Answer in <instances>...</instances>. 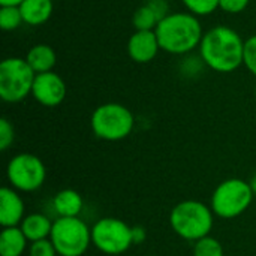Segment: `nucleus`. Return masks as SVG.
I'll return each mask as SVG.
<instances>
[{
  "mask_svg": "<svg viewBox=\"0 0 256 256\" xmlns=\"http://www.w3.org/2000/svg\"><path fill=\"white\" fill-rule=\"evenodd\" d=\"M135 126L132 111L116 102H108L98 106L90 118L93 134L104 141H122L128 138Z\"/></svg>",
  "mask_w": 256,
  "mask_h": 256,
  "instance_id": "nucleus-4",
  "label": "nucleus"
},
{
  "mask_svg": "<svg viewBox=\"0 0 256 256\" xmlns=\"http://www.w3.org/2000/svg\"><path fill=\"white\" fill-rule=\"evenodd\" d=\"M134 26L136 30H154L156 26L159 24V20L154 14V10L152 9V6L148 3L140 6L135 14H134Z\"/></svg>",
  "mask_w": 256,
  "mask_h": 256,
  "instance_id": "nucleus-18",
  "label": "nucleus"
},
{
  "mask_svg": "<svg viewBox=\"0 0 256 256\" xmlns=\"http://www.w3.org/2000/svg\"><path fill=\"white\" fill-rule=\"evenodd\" d=\"M52 208L57 218H80L84 208V200L74 189H63L52 198Z\"/></svg>",
  "mask_w": 256,
  "mask_h": 256,
  "instance_id": "nucleus-13",
  "label": "nucleus"
},
{
  "mask_svg": "<svg viewBox=\"0 0 256 256\" xmlns=\"http://www.w3.org/2000/svg\"><path fill=\"white\" fill-rule=\"evenodd\" d=\"M52 220L44 213H30L27 214L22 222L20 224L21 231L27 237L30 243L39 242V240H46L51 236L52 231Z\"/></svg>",
  "mask_w": 256,
  "mask_h": 256,
  "instance_id": "nucleus-14",
  "label": "nucleus"
},
{
  "mask_svg": "<svg viewBox=\"0 0 256 256\" xmlns=\"http://www.w3.org/2000/svg\"><path fill=\"white\" fill-rule=\"evenodd\" d=\"M255 195L249 182L242 178H228L213 192L210 207L214 216L220 219H236L242 216L252 204Z\"/></svg>",
  "mask_w": 256,
  "mask_h": 256,
  "instance_id": "nucleus-5",
  "label": "nucleus"
},
{
  "mask_svg": "<svg viewBox=\"0 0 256 256\" xmlns=\"http://www.w3.org/2000/svg\"><path fill=\"white\" fill-rule=\"evenodd\" d=\"M160 50L171 54H186L200 46L202 27L194 14L177 12L165 16L154 28Z\"/></svg>",
  "mask_w": 256,
  "mask_h": 256,
  "instance_id": "nucleus-2",
  "label": "nucleus"
},
{
  "mask_svg": "<svg viewBox=\"0 0 256 256\" xmlns=\"http://www.w3.org/2000/svg\"><path fill=\"white\" fill-rule=\"evenodd\" d=\"M148 256H154V255H148Z\"/></svg>",
  "mask_w": 256,
  "mask_h": 256,
  "instance_id": "nucleus-30",
  "label": "nucleus"
},
{
  "mask_svg": "<svg viewBox=\"0 0 256 256\" xmlns=\"http://www.w3.org/2000/svg\"><path fill=\"white\" fill-rule=\"evenodd\" d=\"M243 64L256 76V34L244 42V62Z\"/></svg>",
  "mask_w": 256,
  "mask_h": 256,
  "instance_id": "nucleus-24",
  "label": "nucleus"
},
{
  "mask_svg": "<svg viewBox=\"0 0 256 256\" xmlns=\"http://www.w3.org/2000/svg\"><path fill=\"white\" fill-rule=\"evenodd\" d=\"M22 20L28 26L46 22L52 14V0H24L20 6Z\"/></svg>",
  "mask_w": 256,
  "mask_h": 256,
  "instance_id": "nucleus-16",
  "label": "nucleus"
},
{
  "mask_svg": "<svg viewBox=\"0 0 256 256\" xmlns=\"http://www.w3.org/2000/svg\"><path fill=\"white\" fill-rule=\"evenodd\" d=\"M249 4V0H219V8L228 14H238L244 10Z\"/></svg>",
  "mask_w": 256,
  "mask_h": 256,
  "instance_id": "nucleus-25",
  "label": "nucleus"
},
{
  "mask_svg": "<svg viewBox=\"0 0 256 256\" xmlns=\"http://www.w3.org/2000/svg\"><path fill=\"white\" fill-rule=\"evenodd\" d=\"M148 4H150L152 9L154 10V14H156V16H158L159 22H160L165 16L170 15V12H168V10H170V6H168V3H166L165 0H150Z\"/></svg>",
  "mask_w": 256,
  "mask_h": 256,
  "instance_id": "nucleus-26",
  "label": "nucleus"
},
{
  "mask_svg": "<svg viewBox=\"0 0 256 256\" xmlns=\"http://www.w3.org/2000/svg\"><path fill=\"white\" fill-rule=\"evenodd\" d=\"M30 242L20 226L3 228L0 232V256H22L28 250Z\"/></svg>",
  "mask_w": 256,
  "mask_h": 256,
  "instance_id": "nucleus-15",
  "label": "nucleus"
},
{
  "mask_svg": "<svg viewBox=\"0 0 256 256\" xmlns=\"http://www.w3.org/2000/svg\"><path fill=\"white\" fill-rule=\"evenodd\" d=\"M146 240V230L142 226H134V244H140Z\"/></svg>",
  "mask_w": 256,
  "mask_h": 256,
  "instance_id": "nucleus-27",
  "label": "nucleus"
},
{
  "mask_svg": "<svg viewBox=\"0 0 256 256\" xmlns=\"http://www.w3.org/2000/svg\"><path fill=\"white\" fill-rule=\"evenodd\" d=\"M50 240L58 256H82L92 244V228L81 218H57Z\"/></svg>",
  "mask_w": 256,
  "mask_h": 256,
  "instance_id": "nucleus-6",
  "label": "nucleus"
},
{
  "mask_svg": "<svg viewBox=\"0 0 256 256\" xmlns=\"http://www.w3.org/2000/svg\"><path fill=\"white\" fill-rule=\"evenodd\" d=\"M26 204L18 190L4 186L0 190V225L2 228L20 226L26 218Z\"/></svg>",
  "mask_w": 256,
  "mask_h": 256,
  "instance_id": "nucleus-11",
  "label": "nucleus"
},
{
  "mask_svg": "<svg viewBox=\"0 0 256 256\" xmlns=\"http://www.w3.org/2000/svg\"><path fill=\"white\" fill-rule=\"evenodd\" d=\"M200 52L210 69L228 74L243 64L244 40L236 30L218 26L204 33L200 44Z\"/></svg>",
  "mask_w": 256,
  "mask_h": 256,
  "instance_id": "nucleus-1",
  "label": "nucleus"
},
{
  "mask_svg": "<svg viewBox=\"0 0 256 256\" xmlns=\"http://www.w3.org/2000/svg\"><path fill=\"white\" fill-rule=\"evenodd\" d=\"M36 74L26 58L9 57L0 63V98L8 104H16L32 94Z\"/></svg>",
  "mask_w": 256,
  "mask_h": 256,
  "instance_id": "nucleus-7",
  "label": "nucleus"
},
{
  "mask_svg": "<svg viewBox=\"0 0 256 256\" xmlns=\"http://www.w3.org/2000/svg\"><path fill=\"white\" fill-rule=\"evenodd\" d=\"M26 62L28 63V66L33 69L36 75L50 72L56 66V52L50 45L39 44L30 48V51L27 52Z\"/></svg>",
  "mask_w": 256,
  "mask_h": 256,
  "instance_id": "nucleus-17",
  "label": "nucleus"
},
{
  "mask_svg": "<svg viewBox=\"0 0 256 256\" xmlns=\"http://www.w3.org/2000/svg\"><path fill=\"white\" fill-rule=\"evenodd\" d=\"M32 96L44 106H57L66 98V84L63 78L52 70L38 74L33 82Z\"/></svg>",
  "mask_w": 256,
  "mask_h": 256,
  "instance_id": "nucleus-10",
  "label": "nucleus"
},
{
  "mask_svg": "<svg viewBox=\"0 0 256 256\" xmlns=\"http://www.w3.org/2000/svg\"><path fill=\"white\" fill-rule=\"evenodd\" d=\"M159 50L160 46L154 30H136L128 42L129 57L136 63L152 62Z\"/></svg>",
  "mask_w": 256,
  "mask_h": 256,
  "instance_id": "nucleus-12",
  "label": "nucleus"
},
{
  "mask_svg": "<svg viewBox=\"0 0 256 256\" xmlns=\"http://www.w3.org/2000/svg\"><path fill=\"white\" fill-rule=\"evenodd\" d=\"M24 0H0V6H20Z\"/></svg>",
  "mask_w": 256,
  "mask_h": 256,
  "instance_id": "nucleus-28",
  "label": "nucleus"
},
{
  "mask_svg": "<svg viewBox=\"0 0 256 256\" xmlns=\"http://www.w3.org/2000/svg\"><path fill=\"white\" fill-rule=\"evenodd\" d=\"M15 140V130L8 118H0V150L6 152Z\"/></svg>",
  "mask_w": 256,
  "mask_h": 256,
  "instance_id": "nucleus-23",
  "label": "nucleus"
},
{
  "mask_svg": "<svg viewBox=\"0 0 256 256\" xmlns=\"http://www.w3.org/2000/svg\"><path fill=\"white\" fill-rule=\"evenodd\" d=\"M92 244L105 255H122L134 246V226L117 218H102L92 226Z\"/></svg>",
  "mask_w": 256,
  "mask_h": 256,
  "instance_id": "nucleus-8",
  "label": "nucleus"
},
{
  "mask_svg": "<svg viewBox=\"0 0 256 256\" xmlns=\"http://www.w3.org/2000/svg\"><path fill=\"white\" fill-rule=\"evenodd\" d=\"M249 184H250V189H252V192H254V195L256 196V174L250 178V182H249Z\"/></svg>",
  "mask_w": 256,
  "mask_h": 256,
  "instance_id": "nucleus-29",
  "label": "nucleus"
},
{
  "mask_svg": "<svg viewBox=\"0 0 256 256\" xmlns=\"http://www.w3.org/2000/svg\"><path fill=\"white\" fill-rule=\"evenodd\" d=\"M24 22L18 6H2L0 9V27L3 30H15Z\"/></svg>",
  "mask_w": 256,
  "mask_h": 256,
  "instance_id": "nucleus-20",
  "label": "nucleus"
},
{
  "mask_svg": "<svg viewBox=\"0 0 256 256\" xmlns=\"http://www.w3.org/2000/svg\"><path fill=\"white\" fill-rule=\"evenodd\" d=\"M27 252H28V256H58L52 242L50 238L30 243Z\"/></svg>",
  "mask_w": 256,
  "mask_h": 256,
  "instance_id": "nucleus-22",
  "label": "nucleus"
},
{
  "mask_svg": "<svg viewBox=\"0 0 256 256\" xmlns=\"http://www.w3.org/2000/svg\"><path fill=\"white\" fill-rule=\"evenodd\" d=\"M194 15H210L219 8V0H183Z\"/></svg>",
  "mask_w": 256,
  "mask_h": 256,
  "instance_id": "nucleus-21",
  "label": "nucleus"
},
{
  "mask_svg": "<svg viewBox=\"0 0 256 256\" xmlns=\"http://www.w3.org/2000/svg\"><path fill=\"white\" fill-rule=\"evenodd\" d=\"M170 224L180 238L195 243L210 236L214 225V213L210 206L201 201L186 200L172 207Z\"/></svg>",
  "mask_w": 256,
  "mask_h": 256,
  "instance_id": "nucleus-3",
  "label": "nucleus"
},
{
  "mask_svg": "<svg viewBox=\"0 0 256 256\" xmlns=\"http://www.w3.org/2000/svg\"><path fill=\"white\" fill-rule=\"evenodd\" d=\"M6 178L10 188L18 192H36L46 180V166L36 154L18 153L6 166Z\"/></svg>",
  "mask_w": 256,
  "mask_h": 256,
  "instance_id": "nucleus-9",
  "label": "nucleus"
},
{
  "mask_svg": "<svg viewBox=\"0 0 256 256\" xmlns=\"http://www.w3.org/2000/svg\"><path fill=\"white\" fill-rule=\"evenodd\" d=\"M224 246L222 243L212 237L207 236L198 242L194 243V256H224Z\"/></svg>",
  "mask_w": 256,
  "mask_h": 256,
  "instance_id": "nucleus-19",
  "label": "nucleus"
}]
</instances>
